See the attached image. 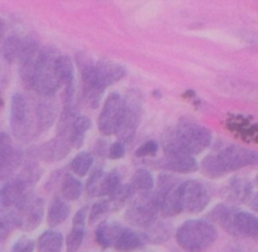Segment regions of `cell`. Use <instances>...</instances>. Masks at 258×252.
Here are the masks:
<instances>
[{
    "label": "cell",
    "instance_id": "obj_1",
    "mask_svg": "<svg viewBox=\"0 0 258 252\" xmlns=\"http://www.w3.org/2000/svg\"><path fill=\"white\" fill-rule=\"evenodd\" d=\"M257 163L256 151L242 146L232 145L218 154H211L202 161V171L209 178H221L231 171L239 170L244 166Z\"/></svg>",
    "mask_w": 258,
    "mask_h": 252
},
{
    "label": "cell",
    "instance_id": "obj_2",
    "mask_svg": "<svg viewBox=\"0 0 258 252\" xmlns=\"http://www.w3.org/2000/svg\"><path fill=\"white\" fill-rule=\"evenodd\" d=\"M58 55H59L58 50L52 47L40 49L38 55L30 87L42 97L54 96V93L62 86L55 70V60Z\"/></svg>",
    "mask_w": 258,
    "mask_h": 252
},
{
    "label": "cell",
    "instance_id": "obj_3",
    "mask_svg": "<svg viewBox=\"0 0 258 252\" xmlns=\"http://www.w3.org/2000/svg\"><path fill=\"white\" fill-rule=\"evenodd\" d=\"M176 242L188 252H204L217 239L216 227L204 219H189L176 231Z\"/></svg>",
    "mask_w": 258,
    "mask_h": 252
},
{
    "label": "cell",
    "instance_id": "obj_4",
    "mask_svg": "<svg viewBox=\"0 0 258 252\" xmlns=\"http://www.w3.org/2000/svg\"><path fill=\"white\" fill-rule=\"evenodd\" d=\"M214 221L218 222L228 233L237 237L257 238L258 221L249 212L236 211L226 206H218L212 212Z\"/></svg>",
    "mask_w": 258,
    "mask_h": 252
},
{
    "label": "cell",
    "instance_id": "obj_5",
    "mask_svg": "<svg viewBox=\"0 0 258 252\" xmlns=\"http://www.w3.org/2000/svg\"><path fill=\"white\" fill-rule=\"evenodd\" d=\"M170 133L179 146L193 156L203 153L212 143L211 130L193 120H181Z\"/></svg>",
    "mask_w": 258,
    "mask_h": 252
},
{
    "label": "cell",
    "instance_id": "obj_6",
    "mask_svg": "<svg viewBox=\"0 0 258 252\" xmlns=\"http://www.w3.org/2000/svg\"><path fill=\"white\" fill-rule=\"evenodd\" d=\"M143 96L138 90H130L122 98L120 122L115 133L120 143L127 144L134 140L143 117Z\"/></svg>",
    "mask_w": 258,
    "mask_h": 252
},
{
    "label": "cell",
    "instance_id": "obj_7",
    "mask_svg": "<svg viewBox=\"0 0 258 252\" xmlns=\"http://www.w3.org/2000/svg\"><path fill=\"white\" fill-rule=\"evenodd\" d=\"M10 128L15 138L29 140L37 130L35 113L22 93H14L10 102Z\"/></svg>",
    "mask_w": 258,
    "mask_h": 252
},
{
    "label": "cell",
    "instance_id": "obj_8",
    "mask_svg": "<svg viewBox=\"0 0 258 252\" xmlns=\"http://www.w3.org/2000/svg\"><path fill=\"white\" fill-rule=\"evenodd\" d=\"M159 199L155 192H148L139 196L133 202L126 212L125 217L131 224L140 228H149L155 221H158Z\"/></svg>",
    "mask_w": 258,
    "mask_h": 252
},
{
    "label": "cell",
    "instance_id": "obj_9",
    "mask_svg": "<svg viewBox=\"0 0 258 252\" xmlns=\"http://www.w3.org/2000/svg\"><path fill=\"white\" fill-rule=\"evenodd\" d=\"M163 148L164 154H165V161L164 163H165V168L168 170L181 174L194 173V171L198 170L199 165L197 163L196 158L179 146V144L176 143L175 139L171 135L170 130L166 131Z\"/></svg>",
    "mask_w": 258,
    "mask_h": 252
},
{
    "label": "cell",
    "instance_id": "obj_10",
    "mask_svg": "<svg viewBox=\"0 0 258 252\" xmlns=\"http://www.w3.org/2000/svg\"><path fill=\"white\" fill-rule=\"evenodd\" d=\"M10 216L14 226L24 231H33L39 226L44 216V202L38 197L28 196L19 206L15 207Z\"/></svg>",
    "mask_w": 258,
    "mask_h": 252
},
{
    "label": "cell",
    "instance_id": "obj_11",
    "mask_svg": "<svg viewBox=\"0 0 258 252\" xmlns=\"http://www.w3.org/2000/svg\"><path fill=\"white\" fill-rule=\"evenodd\" d=\"M211 196L203 183L198 180H186L180 183L181 211L188 213H201L208 207Z\"/></svg>",
    "mask_w": 258,
    "mask_h": 252
},
{
    "label": "cell",
    "instance_id": "obj_12",
    "mask_svg": "<svg viewBox=\"0 0 258 252\" xmlns=\"http://www.w3.org/2000/svg\"><path fill=\"white\" fill-rule=\"evenodd\" d=\"M122 111V96L117 92L110 93L98 117V129L106 136L113 135L117 130Z\"/></svg>",
    "mask_w": 258,
    "mask_h": 252
},
{
    "label": "cell",
    "instance_id": "obj_13",
    "mask_svg": "<svg viewBox=\"0 0 258 252\" xmlns=\"http://www.w3.org/2000/svg\"><path fill=\"white\" fill-rule=\"evenodd\" d=\"M30 183H32L30 173H28V175L18 176V178L7 181L0 191V199H2L3 204L9 208H15L17 206H19L29 196L28 189H29Z\"/></svg>",
    "mask_w": 258,
    "mask_h": 252
},
{
    "label": "cell",
    "instance_id": "obj_14",
    "mask_svg": "<svg viewBox=\"0 0 258 252\" xmlns=\"http://www.w3.org/2000/svg\"><path fill=\"white\" fill-rule=\"evenodd\" d=\"M81 75H82L83 96H85L86 102L92 108H96L100 105L105 88L101 85L96 75L95 63L86 62V65L81 68Z\"/></svg>",
    "mask_w": 258,
    "mask_h": 252
},
{
    "label": "cell",
    "instance_id": "obj_15",
    "mask_svg": "<svg viewBox=\"0 0 258 252\" xmlns=\"http://www.w3.org/2000/svg\"><path fill=\"white\" fill-rule=\"evenodd\" d=\"M39 52L40 48L37 42H34L33 39H24V45H23L22 53H20L18 62H19V75L22 77L23 82L28 87H30L33 72H34L35 63H37Z\"/></svg>",
    "mask_w": 258,
    "mask_h": 252
},
{
    "label": "cell",
    "instance_id": "obj_16",
    "mask_svg": "<svg viewBox=\"0 0 258 252\" xmlns=\"http://www.w3.org/2000/svg\"><path fill=\"white\" fill-rule=\"evenodd\" d=\"M95 71L98 81L105 90L112 86L113 83L122 80L126 75V70L123 66L108 59L98 60L97 63H95Z\"/></svg>",
    "mask_w": 258,
    "mask_h": 252
},
{
    "label": "cell",
    "instance_id": "obj_17",
    "mask_svg": "<svg viewBox=\"0 0 258 252\" xmlns=\"http://www.w3.org/2000/svg\"><path fill=\"white\" fill-rule=\"evenodd\" d=\"M71 148L72 146H71L68 139L55 136L54 139L40 146L39 155L43 160L48 161V163H55V161H59L66 158L70 153Z\"/></svg>",
    "mask_w": 258,
    "mask_h": 252
},
{
    "label": "cell",
    "instance_id": "obj_18",
    "mask_svg": "<svg viewBox=\"0 0 258 252\" xmlns=\"http://www.w3.org/2000/svg\"><path fill=\"white\" fill-rule=\"evenodd\" d=\"M57 103L50 97H43L38 102L35 107V122H37V130L45 131L54 123L57 117Z\"/></svg>",
    "mask_w": 258,
    "mask_h": 252
},
{
    "label": "cell",
    "instance_id": "obj_19",
    "mask_svg": "<svg viewBox=\"0 0 258 252\" xmlns=\"http://www.w3.org/2000/svg\"><path fill=\"white\" fill-rule=\"evenodd\" d=\"M148 241L145 234L139 233L134 229L122 228L113 242V247L118 252H131L140 248Z\"/></svg>",
    "mask_w": 258,
    "mask_h": 252
},
{
    "label": "cell",
    "instance_id": "obj_20",
    "mask_svg": "<svg viewBox=\"0 0 258 252\" xmlns=\"http://www.w3.org/2000/svg\"><path fill=\"white\" fill-rule=\"evenodd\" d=\"M71 207L66 202V199L55 197L52 202H50L49 207H48V214H47V221L50 227H57L62 224L63 222L67 219L70 216Z\"/></svg>",
    "mask_w": 258,
    "mask_h": 252
},
{
    "label": "cell",
    "instance_id": "obj_21",
    "mask_svg": "<svg viewBox=\"0 0 258 252\" xmlns=\"http://www.w3.org/2000/svg\"><path fill=\"white\" fill-rule=\"evenodd\" d=\"M123 227L117 222H102L96 229V242L103 248L113 246L116 237Z\"/></svg>",
    "mask_w": 258,
    "mask_h": 252
},
{
    "label": "cell",
    "instance_id": "obj_22",
    "mask_svg": "<svg viewBox=\"0 0 258 252\" xmlns=\"http://www.w3.org/2000/svg\"><path fill=\"white\" fill-rule=\"evenodd\" d=\"M92 122H91L90 117L87 116H77L75 121H73L72 126H71L70 130V144L72 148H81L83 145V141H85L86 134L90 130Z\"/></svg>",
    "mask_w": 258,
    "mask_h": 252
},
{
    "label": "cell",
    "instance_id": "obj_23",
    "mask_svg": "<svg viewBox=\"0 0 258 252\" xmlns=\"http://www.w3.org/2000/svg\"><path fill=\"white\" fill-rule=\"evenodd\" d=\"M63 242H64V238L60 232L48 229V231L43 232L38 238V252H60Z\"/></svg>",
    "mask_w": 258,
    "mask_h": 252
},
{
    "label": "cell",
    "instance_id": "obj_24",
    "mask_svg": "<svg viewBox=\"0 0 258 252\" xmlns=\"http://www.w3.org/2000/svg\"><path fill=\"white\" fill-rule=\"evenodd\" d=\"M55 70H57L58 78H59L60 85H64L66 87L75 85V67L73 62L68 55H58L55 60Z\"/></svg>",
    "mask_w": 258,
    "mask_h": 252
},
{
    "label": "cell",
    "instance_id": "obj_25",
    "mask_svg": "<svg viewBox=\"0 0 258 252\" xmlns=\"http://www.w3.org/2000/svg\"><path fill=\"white\" fill-rule=\"evenodd\" d=\"M154 184H155V181H154L153 174L145 169H139L133 175L128 185L133 189L134 193L143 194L153 191Z\"/></svg>",
    "mask_w": 258,
    "mask_h": 252
},
{
    "label": "cell",
    "instance_id": "obj_26",
    "mask_svg": "<svg viewBox=\"0 0 258 252\" xmlns=\"http://www.w3.org/2000/svg\"><path fill=\"white\" fill-rule=\"evenodd\" d=\"M24 39H22L18 35H10L4 40L3 44V55L4 59L9 63H14L19 59L20 53H22Z\"/></svg>",
    "mask_w": 258,
    "mask_h": 252
},
{
    "label": "cell",
    "instance_id": "obj_27",
    "mask_svg": "<svg viewBox=\"0 0 258 252\" xmlns=\"http://www.w3.org/2000/svg\"><path fill=\"white\" fill-rule=\"evenodd\" d=\"M93 164V156L91 153L87 151H82V153H78L75 158L71 161V169H72L73 173L78 176H86L87 173L90 171L91 166Z\"/></svg>",
    "mask_w": 258,
    "mask_h": 252
},
{
    "label": "cell",
    "instance_id": "obj_28",
    "mask_svg": "<svg viewBox=\"0 0 258 252\" xmlns=\"http://www.w3.org/2000/svg\"><path fill=\"white\" fill-rule=\"evenodd\" d=\"M83 191L82 183L76 176L67 175L63 179L62 194L66 201H77Z\"/></svg>",
    "mask_w": 258,
    "mask_h": 252
},
{
    "label": "cell",
    "instance_id": "obj_29",
    "mask_svg": "<svg viewBox=\"0 0 258 252\" xmlns=\"http://www.w3.org/2000/svg\"><path fill=\"white\" fill-rule=\"evenodd\" d=\"M105 171L101 168L95 169L88 176L87 183H86V192L90 197H100L101 185H102L103 178H105Z\"/></svg>",
    "mask_w": 258,
    "mask_h": 252
},
{
    "label": "cell",
    "instance_id": "obj_30",
    "mask_svg": "<svg viewBox=\"0 0 258 252\" xmlns=\"http://www.w3.org/2000/svg\"><path fill=\"white\" fill-rule=\"evenodd\" d=\"M120 185H121V178L120 175H118L117 171L113 170L111 171V173L105 174L102 185H101L100 197H103V196L110 197L111 194H113L116 191H117Z\"/></svg>",
    "mask_w": 258,
    "mask_h": 252
},
{
    "label": "cell",
    "instance_id": "obj_31",
    "mask_svg": "<svg viewBox=\"0 0 258 252\" xmlns=\"http://www.w3.org/2000/svg\"><path fill=\"white\" fill-rule=\"evenodd\" d=\"M133 194L134 192L133 189L130 188V185H123V184H121V185L118 186L117 191L110 196L108 204H110V206L112 204V209L120 208V207H122L123 204L130 199V197L133 196Z\"/></svg>",
    "mask_w": 258,
    "mask_h": 252
},
{
    "label": "cell",
    "instance_id": "obj_32",
    "mask_svg": "<svg viewBox=\"0 0 258 252\" xmlns=\"http://www.w3.org/2000/svg\"><path fill=\"white\" fill-rule=\"evenodd\" d=\"M20 163H22V153L19 150H15L14 154L4 164L0 165V180L7 179L10 174L14 173L19 168Z\"/></svg>",
    "mask_w": 258,
    "mask_h": 252
},
{
    "label": "cell",
    "instance_id": "obj_33",
    "mask_svg": "<svg viewBox=\"0 0 258 252\" xmlns=\"http://www.w3.org/2000/svg\"><path fill=\"white\" fill-rule=\"evenodd\" d=\"M85 237V227H73L67 236V252H77Z\"/></svg>",
    "mask_w": 258,
    "mask_h": 252
},
{
    "label": "cell",
    "instance_id": "obj_34",
    "mask_svg": "<svg viewBox=\"0 0 258 252\" xmlns=\"http://www.w3.org/2000/svg\"><path fill=\"white\" fill-rule=\"evenodd\" d=\"M12 138L7 133H0V165L4 164L14 154Z\"/></svg>",
    "mask_w": 258,
    "mask_h": 252
},
{
    "label": "cell",
    "instance_id": "obj_35",
    "mask_svg": "<svg viewBox=\"0 0 258 252\" xmlns=\"http://www.w3.org/2000/svg\"><path fill=\"white\" fill-rule=\"evenodd\" d=\"M110 209V204H108V201H105V199H102V201L100 202H96L95 204L92 206V208H91V212H90V218H88V222H90L91 224H93L95 222H97L98 219L101 218V217L103 216V214L106 213V212Z\"/></svg>",
    "mask_w": 258,
    "mask_h": 252
},
{
    "label": "cell",
    "instance_id": "obj_36",
    "mask_svg": "<svg viewBox=\"0 0 258 252\" xmlns=\"http://www.w3.org/2000/svg\"><path fill=\"white\" fill-rule=\"evenodd\" d=\"M13 227H14V222H13L12 216L0 213V242L5 241L9 237Z\"/></svg>",
    "mask_w": 258,
    "mask_h": 252
},
{
    "label": "cell",
    "instance_id": "obj_37",
    "mask_svg": "<svg viewBox=\"0 0 258 252\" xmlns=\"http://www.w3.org/2000/svg\"><path fill=\"white\" fill-rule=\"evenodd\" d=\"M35 243L33 239H30L29 237L23 236L19 237L17 241L14 242L12 247V251L10 252H33L34 251Z\"/></svg>",
    "mask_w": 258,
    "mask_h": 252
},
{
    "label": "cell",
    "instance_id": "obj_38",
    "mask_svg": "<svg viewBox=\"0 0 258 252\" xmlns=\"http://www.w3.org/2000/svg\"><path fill=\"white\" fill-rule=\"evenodd\" d=\"M158 150L159 144L155 140H149L141 146H139L135 155L139 156V158H143V156H154L158 154Z\"/></svg>",
    "mask_w": 258,
    "mask_h": 252
},
{
    "label": "cell",
    "instance_id": "obj_39",
    "mask_svg": "<svg viewBox=\"0 0 258 252\" xmlns=\"http://www.w3.org/2000/svg\"><path fill=\"white\" fill-rule=\"evenodd\" d=\"M125 155V144L120 143V141H116L108 149V158L113 159V160H117L121 159Z\"/></svg>",
    "mask_w": 258,
    "mask_h": 252
},
{
    "label": "cell",
    "instance_id": "obj_40",
    "mask_svg": "<svg viewBox=\"0 0 258 252\" xmlns=\"http://www.w3.org/2000/svg\"><path fill=\"white\" fill-rule=\"evenodd\" d=\"M87 207H82L77 213L73 217V227H85L86 226V219H87Z\"/></svg>",
    "mask_w": 258,
    "mask_h": 252
},
{
    "label": "cell",
    "instance_id": "obj_41",
    "mask_svg": "<svg viewBox=\"0 0 258 252\" xmlns=\"http://www.w3.org/2000/svg\"><path fill=\"white\" fill-rule=\"evenodd\" d=\"M3 30H4V23H3V20L0 19V40H2V37H3Z\"/></svg>",
    "mask_w": 258,
    "mask_h": 252
},
{
    "label": "cell",
    "instance_id": "obj_42",
    "mask_svg": "<svg viewBox=\"0 0 258 252\" xmlns=\"http://www.w3.org/2000/svg\"><path fill=\"white\" fill-rule=\"evenodd\" d=\"M3 103H4V102H3V97H2V95H0V107L3 106Z\"/></svg>",
    "mask_w": 258,
    "mask_h": 252
}]
</instances>
